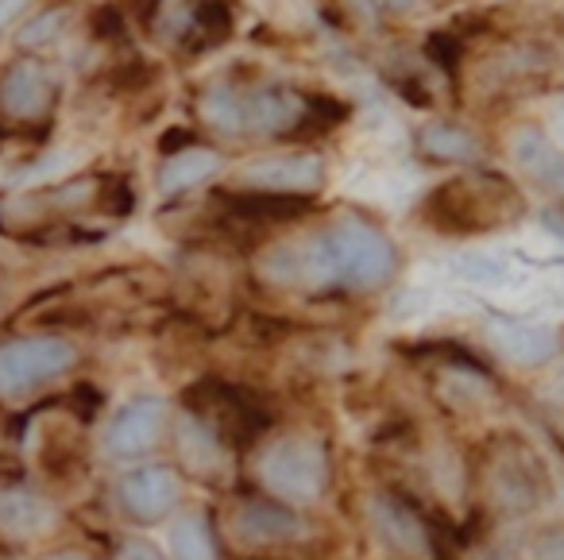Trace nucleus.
<instances>
[{"mask_svg":"<svg viewBox=\"0 0 564 560\" xmlns=\"http://www.w3.org/2000/svg\"><path fill=\"white\" fill-rule=\"evenodd\" d=\"M310 101L286 86H232L220 82L202 97V117L225 136H282L306 120Z\"/></svg>","mask_w":564,"mask_h":560,"instance_id":"1","label":"nucleus"},{"mask_svg":"<svg viewBox=\"0 0 564 560\" xmlns=\"http://www.w3.org/2000/svg\"><path fill=\"white\" fill-rule=\"evenodd\" d=\"M425 217L441 233H487V228L522 217V197L499 174H471V179L441 186L425 202Z\"/></svg>","mask_w":564,"mask_h":560,"instance_id":"2","label":"nucleus"},{"mask_svg":"<svg viewBox=\"0 0 564 560\" xmlns=\"http://www.w3.org/2000/svg\"><path fill=\"white\" fill-rule=\"evenodd\" d=\"M317 240H322L325 263H329V287L379 290L391 282L394 267H399L394 244L360 217L337 220Z\"/></svg>","mask_w":564,"mask_h":560,"instance_id":"3","label":"nucleus"},{"mask_svg":"<svg viewBox=\"0 0 564 560\" xmlns=\"http://www.w3.org/2000/svg\"><path fill=\"white\" fill-rule=\"evenodd\" d=\"M259 480L286 503H314L329 480V460L322 444L310 437H286L259 456Z\"/></svg>","mask_w":564,"mask_h":560,"instance_id":"4","label":"nucleus"},{"mask_svg":"<svg viewBox=\"0 0 564 560\" xmlns=\"http://www.w3.org/2000/svg\"><path fill=\"white\" fill-rule=\"evenodd\" d=\"M487 491H491L495 506L507 514H530L538 503L549 498V475L541 460L525 441H502L491 456V472H487Z\"/></svg>","mask_w":564,"mask_h":560,"instance_id":"5","label":"nucleus"},{"mask_svg":"<svg viewBox=\"0 0 564 560\" xmlns=\"http://www.w3.org/2000/svg\"><path fill=\"white\" fill-rule=\"evenodd\" d=\"M78 359L74 344L58 336H24L0 348V395H24L47 379L66 375Z\"/></svg>","mask_w":564,"mask_h":560,"instance_id":"6","label":"nucleus"},{"mask_svg":"<svg viewBox=\"0 0 564 560\" xmlns=\"http://www.w3.org/2000/svg\"><path fill=\"white\" fill-rule=\"evenodd\" d=\"M371 526L383 537V545L402 560H430L433 557V534L425 518L399 495H376L371 498Z\"/></svg>","mask_w":564,"mask_h":560,"instance_id":"7","label":"nucleus"},{"mask_svg":"<svg viewBox=\"0 0 564 560\" xmlns=\"http://www.w3.org/2000/svg\"><path fill=\"white\" fill-rule=\"evenodd\" d=\"M58 94L55 74L35 58H20L0 78V109L17 120H40L51 112Z\"/></svg>","mask_w":564,"mask_h":560,"instance_id":"8","label":"nucleus"},{"mask_svg":"<svg viewBox=\"0 0 564 560\" xmlns=\"http://www.w3.org/2000/svg\"><path fill=\"white\" fill-rule=\"evenodd\" d=\"M325 179V166L317 155L306 151H286V155H267L256 159L240 171V182L267 194H314Z\"/></svg>","mask_w":564,"mask_h":560,"instance_id":"9","label":"nucleus"},{"mask_svg":"<svg viewBox=\"0 0 564 560\" xmlns=\"http://www.w3.org/2000/svg\"><path fill=\"white\" fill-rule=\"evenodd\" d=\"M487 341L499 356H507L510 364L538 367L561 352V333L549 325H530V321H510V317H491L487 321Z\"/></svg>","mask_w":564,"mask_h":560,"instance_id":"10","label":"nucleus"},{"mask_svg":"<svg viewBox=\"0 0 564 560\" xmlns=\"http://www.w3.org/2000/svg\"><path fill=\"white\" fill-rule=\"evenodd\" d=\"M178 495H182L178 475L163 464L135 467V472H128L124 480H120V503L140 521H155V518H163V514H171Z\"/></svg>","mask_w":564,"mask_h":560,"instance_id":"11","label":"nucleus"},{"mask_svg":"<svg viewBox=\"0 0 564 560\" xmlns=\"http://www.w3.org/2000/svg\"><path fill=\"white\" fill-rule=\"evenodd\" d=\"M510 155H514V166L525 179L538 182L549 194L564 197V151L538 125L518 128L514 140H510Z\"/></svg>","mask_w":564,"mask_h":560,"instance_id":"12","label":"nucleus"},{"mask_svg":"<svg viewBox=\"0 0 564 560\" xmlns=\"http://www.w3.org/2000/svg\"><path fill=\"white\" fill-rule=\"evenodd\" d=\"M166 406L159 398H132L128 406H120V413L112 418L105 444L112 456H140L143 449H151L163 429Z\"/></svg>","mask_w":564,"mask_h":560,"instance_id":"13","label":"nucleus"},{"mask_svg":"<svg viewBox=\"0 0 564 560\" xmlns=\"http://www.w3.org/2000/svg\"><path fill=\"white\" fill-rule=\"evenodd\" d=\"M236 534L248 545H274V541H294L302 534V518L291 514L286 506H267L248 503L236 514Z\"/></svg>","mask_w":564,"mask_h":560,"instance_id":"14","label":"nucleus"},{"mask_svg":"<svg viewBox=\"0 0 564 560\" xmlns=\"http://www.w3.org/2000/svg\"><path fill=\"white\" fill-rule=\"evenodd\" d=\"M55 526V506L32 491H0V534L12 537H35Z\"/></svg>","mask_w":564,"mask_h":560,"instance_id":"15","label":"nucleus"},{"mask_svg":"<svg viewBox=\"0 0 564 560\" xmlns=\"http://www.w3.org/2000/svg\"><path fill=\"white\" fill-rule=\"evenodd\" d=\"M417 151L433 163H476L479 159V140L460 125L448 120H433L417 132Z\"/></svg>","mask_w":564,"mask_h":560,"instance_id":"16","label":"nucleus"},{"mask_svg":"<svg viewBox=\"0 0 564 560\" xmlns=\"http://www.w3.org/2000/svg\"><path fill=\"white\" fill-rule=\"evenodd\" d=\"M217 171H220V155H217V151L186 148V151H178V155H171L163 163V171H159V190H163L166 197L186 194V190L202 186V182L213 179Z\"/></svg>","mask_w":564,"mask_h":560,"instance_id":"17","label":"nucleus"},{"mask_svg":"<svg viewBox=\"0 0 564 560\" xmlns=\"http://www.w3.org/2000/svg\"><path fill=\"white\" fill-rule=\"evenodd\" d=\"M174 557L178 560H217V545H213V529L205 514H186L171 534Z\"/></svg>","mask_w":564,"mask_h":560,"instance_id":"18","label":"nucleus"},{"mask_svg":"<svg viewBox=\"0 0 564 560\" xmlns=\"http://www.w3.org/2000/svg\"><path fill=\"white\" fill-rule=\"evenodd\" d=\"M530 560H564V526H553L533 541Z\"/></svg>","mask_w":564,"mask_h":560,"instance_id":"19","label":"nucleus"},{"mask_svg":"<svg viewBox=\"0 0 564 560\" xmlns=\"http://www.w3.org/2000/svg\"><path fill=\"white\" fill-rule=\"evenodd\" d=\"M63 20H66V12H47V17H40L35 24H28L24 43H28V47H40V43H47L51 35H55V24H63Z\"/></svg>","mask_w":564,"mask_h":560,"instance_id":"20","label":"nucleus"},{"mask_svg":"<svg viewBox=\"0 0 564 560\" xmlns=\"http://www.w3.org/2000/svg\"><path fill=\"white\" fill-rule=\"evenodd\" d=\"M24 9H28V0H0V32H4Z\"/></svg>","mask_w":564,"mask_h":560,"instance_id":"21","label":"nucleus"},{"mask_svg":"<svg viewBox=\"0 0 564 560\" xmlns=\"http://www.w3.org/2000/svg\"><path fill=\"white\" fill-rule=\"evenodd\" d=\"M117 560H159V552L148 549V545H128V549L120 552Z\"/></svg>","mask_w":564,"mask_h":560,"instance_id":"22","label":"nucleus"},{"mask_svg":"<svg viewBox=\"0 0 564 560\" xmlns=\"http://www.w3.org/2000/svg\"><path fill=\"white\" fill-rule=\"evenodd\" d=\"M545 225L553 228L556 236H564V213H545Z\"/></svg>","mask_w":564,"mask_h":560,"instance_id":"23","label":"nucleus"},{"mask_svg":"<svg viewBox=\"0 0 564 560\" xmlns=\"http://www.w3.org/2000/svg\"><path fill=\"white\" fill-rule=\"evenodd\" d=\"M387 9H394V12H410L417 4V0H383Z\"/></svg>","mask_w":564,"mask_h":560,"instance_id":"24","label":"nucleus"},{"mask_svg":"<svg viewBox=\"0 0 564 560\" xmlns=\"http://www.w3.org/2000/svg\"><path fill=\"white\" fill-rule=\"evenodd\" d=\"M47 560H89L86 552H74V549H66V552H51Z\"/></svg>","mask_w":564,"mask_h":560,"instance_id":"25","label":"nucleus"}]
</instances>
